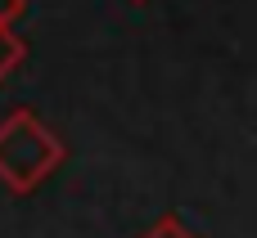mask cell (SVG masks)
<instances>
[{"mask_svg": "<svg viewBox=\"0 0 257 238\" xmlns=\"http://www.w3.org/2000/svg\"><path fill=\"white\" fill-rule=\"evenodd\" d=\"M63 162V140L45 130L32 108H14L0 117V184L18 198L36 194Z\"/></svg>", "mask_w": 257, "mask_h": 238, "instance_id": "6da1fadb", "label": "cell"}, {"mask_svg": "<svg viewBox=\"0 0 257 238\" xmlns=\"http://www.w3.org/2000/svg\"><path fill=\"white\" fill-rule=\"evenodd\" d=\"M23 58H27V40H23L14 27H0V81L18 68Z\"/></svg>", "mask_w": 257, "mask_h": 238, "instance_id": "7a4b0ae2", "label": "cell"}, {"mask_svg": "<svg viewBox=\"0 0 257 238\" xmlns=\"http://www.w3.org/2000/svg\"><path fill=\"white\" fill-rule=\"evenodd\" d=\"M140 238H199V234H194L181 216H172V212H167V216H158V220H154Z\"/></svg>", "mask_w": 257, "mask_h": 238, "instance_id": "3957f363", "label": "cell"}, {"mask_svg": "<svg viewBox=\"0 0 257 238\" xmlns=\"http://www.w3.org/2000/svg\"><path fill=\"white\" fill-rule=\"evenodd\" d=\"M27 14V0H0V27H14Z\"/></svg>", "mask_w": 257, "mask_h": 238, "instance_id": "277c9868", "label": "cell"}, {"mask_svg": "<svg viewBox=\"0 0 257 238\" xmlns=\"http://www.w3.org/2000/svg\"><path fill=\"white\" fill-rule=\"evenodd\" d=\"M136 4H145V0H136Z\"/></svg>", "mask_w": 257, "mask_h": 238, "instance_id": "5b68a950", "label": "cell"}]
</instances>
